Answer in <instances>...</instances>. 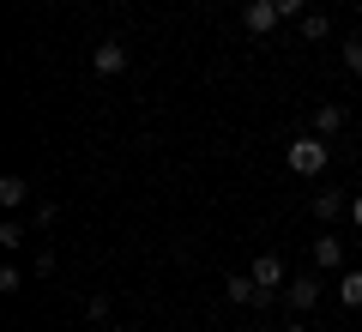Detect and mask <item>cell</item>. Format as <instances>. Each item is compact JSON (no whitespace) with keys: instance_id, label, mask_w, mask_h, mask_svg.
I'll return each instance as SVG.
<instances>
[{"instance_id":"6da1fadb","label":"cell","mask_w":362,"mask_h":332,"mask_svg":"<svg viewBox=\"0 0 362 332\" xmlns=\"http://www.w3.org/2000/svg\"><path fill=\"white\" fill-rule=\"evenodd\" d=\"M326 157H332V145H326L320 133H296V139L284 145L290 176H326Z\"/></svg>"},{"instance_id":"7a4b0ae2","label":"cell","mask_w":362,"mask_h":332,"mask_svg":"<svg viewBox=\"0 0 362 332\" xmlns=\"http://www.w3.org/2000/svg\"><path fill=\"white\" fill-rule=\"evenodd\" d=\"M223 296H230L235 308H259V314H266L272 302H284L278 290H259V284H254V272H230V284H223Z\"/></svg>"},{"instance_id":"3957f363","label":"cell","mask_w":362,"mask_h":332,"mask_svg":"<svg viewBox=\"0 0 362 332\" xmlns=\"http://www.w3.org/2000/svg\"><path fill=\"white\" fill-rule=\"evenodd\" d=\"M320 290H326L320 272H296V278L284 284V308H290V314H308V308L320 302Z\"/></svg>"},{"instance_id":"277c9868","label":"cell","mask_w":362,"mask_h":332,"mask_svg":"<svg viewBox=\"0 0 362 332\" xmlns=\"http://www.w3.org/2000/svg\"><path fill=\"white\" fill-rule=\"evenodd\" d=\"M278 18H284V13H278V0H247V6H242V30H247V37H272Z\"/></svg>"},{"instance_id":"5b68a950","label":"cell","mask_w":362,"mask_h":332,"mask_svg":"<svg viewBox=\"0 0 362 332\" xmlns=\"http://www.w3.org/2000/svg\"><path fill=\"white\" fill-rule=\"evenodd\" d=\"M247 272H254V284H259V290H278V296H284V284H290L284 254H254V266H247Z\"/></svg>"},{"instance_id":"8992f818","label":"cell","mask_w":362,"mask_h":332,"mask_svg":"<svg viewBox=\"0 0 362 332\" xmlns=\"http://www.w3.org/2000/svg\"><path fill=\"white\" fill-rule=\"evenodd\" d=\"M90 67H97V79H115V73H127V42H97L90 49Z\"/></svg>"},{"instance_id":"52a82bcc","label":"cell","mask_w":362,"mask_h":332,"mask_svg":"<svg viewBox=\"0 0 362 332\" xmlns=\"http://www.w3.org/2000/svg\"><path fill=\"white\" fill-rule=\"evenodd\" d=\"M308 260H314V272H344V242H338V236L326 230L320 242L308 248Z\"/></svg>"},{"instance_id":"ba28073f","label":"cell","mask_w":362,"mask_h":332,"mask_svg":"<svg viewBox=\"0 0 362 332\" xmlns=\"http://www.w3.org/2000/svg\"><path fill=\"white\" fill-rule=\"evenodd\" d=\"M308 205H314V217H320V224H332V217H344V212H350V193H338V188H320Z\"/></svg>"},{"instance_id":"9c48e42d","label":"cell","mask_w":362,"mask_h":332,"mask_svg":"<svg viewBox=\"0 0 362 332\" xmlns=\"http://www.w3.org/2000/svg\"><path fill=\"white\" fill-rule=\"evenodd\" d=\"M296 30H302V42H326V37H332V13H320V6H308V13L296 18Z\"/></svg>"},{"instance_id":"30bf717a","label":"cell","mask_w":362,"mask_h":332,"mask_svg":"<svg viewBox=\"0 0 362 332\" xmlns=\"http://www.w3.org/2000/svg\"><path fill=\"white\" fill-rule=\"evenodd\" d=\"M0 205H6V212H25L30 205V181L25 176H0Z\"/></svg>"},{"instance_id":"8fae6325","label":"cell","mask_w":362,"mask_h":332,"mask_svg":"<svg viewBox=\"0 0 362 332\" xmlns=\"http://www.w3.org/2000/svg\"><path fill=\"white\" fill-rule=\"evenodd\" d=\"M314 133H320V139L344 133V109H338V103H320V109H314Z\"/></svg>"},{"instance_id":"7c38bea8","label":"cell","mask_w":362,"mask_h":332,"mask_svg":"<svg viewBox=\"0 0 362 332\" xmlns=\"http://www.w3.org/2000/svg\"><path fill=\"white\" fill-rule=\"evenodd\" d=\"M338 302H344V308H362V266H356V272H338Z\"/></svg>"},{"instance_id":"4fadbf2b","label":"cell","mask_w":362,"mask_h":332,"mask_svg":"<svg viewBox=\"0 0 362 332\" xmlns=\"http://www.w3.org/2000/svg\"><path fill=\"white\" fill-rule=\"evenodd\" d=\"M25 236H30L25 217H6V224H0V248H6V254H13V248H25Z\"/></svg>"},{"instance_id":"5bb4252c","label":"cell","mask_w":362,"mask_h":332,"mask_svg":"<svg viewBox=\"0 0 362 332\" xmlns=\"http://www.w3.org/2000/svg\"><path fill=\"white\" fill-rule=\"evenodd\" d=\"M54 217H61V205H54V200H37V205H30V230H54Z\"/></svg>"},{"instance_id":"9a60e30c","label":"cell","mask_w":362,"mask_h":332,"mask_svg":"<svg viewBox=\"0 0 362 332\" xmlns=\"http://www.w3.org/2000/svg\"><path fill=\"white\" fill-rule=\"evenodd\" d=\"M338 55H344V67H350V73L362 79V37H350V42H344V49H338Z\"/></svg>"},{"instance_id":"2e32d148","label":"cell","mask_w":362,"mask_h":332,"mask_svg":"<svg viewBox=\"0 0 362 332\" xmlns=\"http://www.w3.org/2000/svg\"><path fill=\"white\" fill-rule=\"evenodd\" d=\"M85 320H90V326H103V320H109V296H90V302H85Z\"/></svg>"},{"instance_id":"e0dca14e","label":"cell","mask_w":362,"mask_h":332,"mask_svg":"<svg viewBox=\"0 0 362 332\" xmlns=\"http://www.w3.org/2000/svg\"><path fill=\"white\" fill-rule=\"evenodd\" d=\"M18 284H25V272H18V266H0V296H18Z\"/></svg>"},{"instance_id":"ac0fdd59","label":"cell","mask_w":362,"mask_h":332,"mask_svg":"<svg viewBox=\"0 0 362 332\" xmlns=\"http://www.w3.org/2000/svg\"><path fill=\"white\" fill-rule=\"evenodd\" d=\"M278 13H284V18H302V13H308V0H278Z\"/></svg>"},{"instance_id":"d6986e66","label":"cell","mask_w":362,"mask_h":332,"mask_svg":"<svg viewBox=\"0 0 362 332\" xmlns=\"http://www.w3.org/2000/svg\"><path fill=\"white\" fill-rule=\"evenodd\" d=\"M350 224L362 230V193H350Z\"/></svg>"},{"instance_id":"ffe728a7","label":"cell","mask_w":362,"mask_h":332,"mask_svg":"<svg viewBox=\"0 0 362 332\" xmlns=\"http://www.w3.org/2000/svg\"><path fill=\"white\" fill-rule=\"evenodd\" d=\"M278 332H308V326H302V320H290V326H278Z\"/></svg>"},{"instance_id":"44dd1931","label":"cell","mask_w":362,"mask_h":332,"mask_svg":"<svg viewBox=\"0 0 362 332\" xmlns=\"http://www.w3.org/2000/svg\"><path fill=\"white\" fill-rule=\"evenodd\" d=\"M235 332H266V326H235Z\"/></svg>"},{"instance_id":"7402d4cb","label":"cell","mask_w":362,"mask_h":332,"mask_svg":"<svg viewBox=\"0 0 362 332\" xmlns=\"http://www.w3.org/2000/svg\"><path fill=\"white\" fill-rule=\"evenodd\" d=\"M356 18H362V0H356Z\"/></svg>"},{"instance_id":"603a6c76","label":"cell","mask_w":362,"mask_h":332,"mask_svg":"<svg viewBox=\"0 0 362 332\" xmlns=\"http://www.w3.org/2000/svg\"><path fill=\"white\" fill-rule=\"evenodd\" d=\"M356 97H362V91H356Z\"/></svg>"},{"instance_id":"cb8c5ba5","label":"cell","mask_w":362,"mask_h":332,"mask_svg":"<svg viewBox=\"0 0 362 332\" xmlns=\"http://www.w3.org/2000/svg\"><path fill=\"white\" fill-rule=\"evenodd\" d=\"M242 6H247V0H242Z\"/></svg>"},{"instance_id":"d4e9b609","label":"cell","mask_w":362,"mask_h":332,"mask_svg":"<svg viewBox=\"0 0 362 332\" xmlns=\"http://www.w3.org/2000/svg\"><path fill=\"white\" fill-rule=\"evenodd\" d=\"M85 332H90V326H85Z\"/></svg>"}]
</instances>
